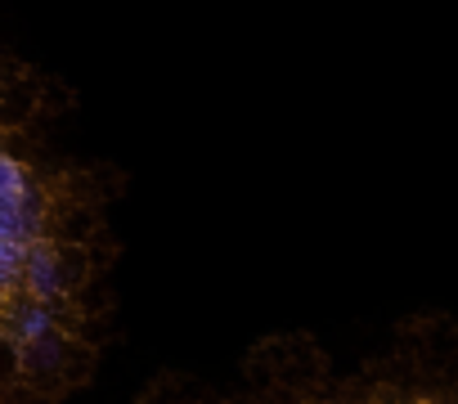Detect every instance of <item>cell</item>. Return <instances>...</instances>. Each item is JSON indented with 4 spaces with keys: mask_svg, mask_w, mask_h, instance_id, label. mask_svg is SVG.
Listing matches in <instances>:
<instances>
[{
    "mask_svg": "<svg viewBox=\"0 0 458 404\" xmlns=\"http://www.w3.org/2000/svg\"><path fill=\"white\" fill-rule=\"evenodd\" d=\"M382 404H431V400H382Z\"/></svg>",
    "mask_w": 458,
    "mask_h": 404,
    "instance_id": "1",
    "label": "cell"
}]
</instances>
